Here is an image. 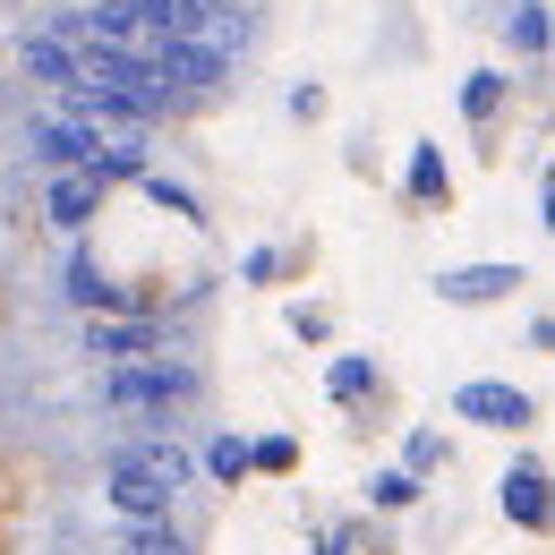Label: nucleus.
<instances>
[{"label": "nucleus", "mask_w": 555, "mask_h": 555, "mask_svg": "<svg viewBox=\"0 0 555 555\" xmlns=\"http://www.w3.org/2000/svg\"><path fill=\"white\" fill-rule=\"evenodd\" d=\"M103 393L120 411H180V402H197V367H180V359H129V367H103Z\"/></svg>", "instance_id": "nucleus-1"}, {"label": "nucleus", "mask_w": 555, "mask_h": 555, "mask_svg": "<svg viewBox=\"0 0 555 555\" xmlns=\"http://www.w3.org/2000/svg\"><path fill=\"white\" fill-rule=\"evenodd\" d=\"M453 418H470V427H495V436H521V427H539V402H530L521 385L470 376V385H453Z\"/></svg>", "instance_id": "nucleus-2"}, {"label": "nucleus", "mask_w": 555, "mask_h": 555, "mask_svg": "<svg viewBox=\"0 0 555 555\" xmlns=\"http://www.w3.org/2000/svg\"><path fill=\"white\" fill-rule=\"evenodd\" d=\"M145 61H154V86H163V94H171V86H180V94H206V86L231 77V52L206 43V35H189V43H154Z\"/></svg>", "instance_id": "nucleus-3"}, {"label": "nucleus", "mask_w": 555, "mask_h": 555, "mask_svg": "<svg viewBox=\"0 0 555 555\" xmlns=\"http://www.w3.org/2000/svg\"><path fill=\"white\" fill-rule=\"evenodd\" d=\"M521 266H444V274H436V299H444V308H495V299H513V291H521Z\"/></svg>", "instance_id": "nucleus-4"}, {"label": "nucleus", "mask_w": 555, "mask_h": 555, "mask_svg": "<svg viewBox=\"0 0 555 555\" xmlns=\"http://www.w3.org/2000/svg\"><path fill=\"white\" fill-rule=\"evenodd\" d=\"M103 495H112V513H120V521H171V495L145 479L129 453H112V462H103Z\"/></svg>", "instance_id": "nucleus-5"}, {"label": "nucleus", "mask_w": 555, "mask_h": 555, "mask_svg": "<svg viewBox=\"0 0 555 555\" xmlns=\"http://www.w3.org/2000/svg\"><path fill=\"white\" fill-rule=\"evenodd\" d=\"M94 138H103V129H86V120H69V112H43V120L26 129V145H35V163H43V171H86Z\"/></svg>", "instance_id": "nucleus-6"}, {"label": "nucleus", "mask_w": 555, "mask_h": 555, "mask_svg": "<svg viewBox=\"0 0 555 555\" xmlns=\"http://www.w3.org/2000/svg\"><path fill=\"white\" fill-rule=\"evenodd\" d=\"M495 504H504V521L513 530H547L555 504H547V462H513L504 479H495Z\"/></svg>", "instance_id": "nucleus-7"}, {"label": "nucleus", "mask_w": 555, "mask_h": 555, "mask_svg": "<svg viewBox=\"0 0 555 555\" xmlns=\"http://www.w3.org/2000/svg\"><path fill=\"white\" fill-rule=\"evenodd\" d=\"M86 350H94L103 367H129V359H154L163 334H154L145 317H94V325H86Z\"/></svg>", "instance_id": "nucleus-8"}, {"label": "nucleus", "mask_w": 555, "mask_h": 555, "mask_svg": "<svg viewBox=\"0 0 555 555\" xmlns=\"http://www.w3.org/2000/svg\"><path fill=\"white\" fill-rule=\"evenodd\" d=\"M61 291H69V299L86 308V317H129V291H120V282L103 274V266H94L86 248L69 257V274H61Z\"/></svg>", "instance_id": "nucleus-9"}, {"label": "nucleus", "mask_w": 555, "mask_h": 555, "mask_svg": "<svg viewBox=\"0 0 555 555\" xmlns=\"http://www.w3.org/2000/svg\"><path fill=\"white\" fill-rule=\"evenodd\" d=\"M43 214H52L61 231H86V222L103 214V189H94V171H52V189H43Z\"/></svg>", "instance_id": "nucleus-10"}, {"label": "nucleus", "mask_w": 555, "mask_h": 555, "mask_svg": "<svg viewBox=\"0 0 555 555\" xmlns=\"http://www.w3.org/2000/svg\"><path fill=\"white\" fill-rule=\"evenodd\" d=\"M120 453H129V462H138L163 495H180V487H189V470H197V462L180 453V436H163V427H154V436H138V444H120Z\"/></svg>", "instance_id": "nucleus-11"}, {"label": "nucleus", "mask_w": 555, "mask_h": 555, "mask_svg": "<svg viewBox=\"0 0 555 555\" xmlns=\"http://www.w3.org/2000/svg\"><path fill=\"white\" fill-rule=\"evenodd\" d=\"M26 77H43V86H69V77H77V43H61L52 26H43V35H26Z\"/></svg>", "instance_id": "nucleus-12"}, {"label": "nucleus", "mask_w": 555, "mask_h": 555, "mask_svg": "<svg viewBox=\"0 0 555 555\" xmlns=\"http://www.w3.org/2000/svg\"><path fill=\"white\" fill-rule=\"evenodd\" d=\"M402 189H411L418 206H444V197H453V171H444V154H436V145H411V171H402Z\"/></svg>", "instance_id": "nucleus-13"}, {"label": "nucleus", "mask_w": 555, "mask_h": 555, "mask_svg": "<svg viewBox=\"0 0 555 555\" xmlns=\"http://www.w3.org/2000/svg\"><path fill=\"white\" fill-rule=\"evenodd\" d=\"M325 393H334V402H367V393H376V359H367V350H343L334 376H325Z\"/></svg>", "instance_id": "nucleus-14"}, {"label": "nucleus", "mask_w": 555, "mask_h": 555, "mask_svg": "<svg viewBox=\"0 0 555 555\" xmlns=\"http://www.w3.org/2000/svg\"><path fill=\"white\" fill-rule=\"evenodd\" d=\"M86 171H94V189H112V180H138V171H145V154H138V145H103V138H94Z\"/></svg>", "instance_id": "nucleus-15"}, {"label": "nucleus", "mask_w": 555, "mask_h": 555, "mask_svg": "<svg viewBox=\"0 0 555 555\" xmlns=\"http://www.w3.org/2000/svg\"><path fill=\"white\" fill-rule=\"evenodd\" d=\"M206 479H222V487L248 479V436H214L206 444Z\"/></svg>", "instance_id": "nucleus-16"}, {"label": "nucleus", "mask_w": 555, "mask_h": 555, "mask_svg": "<svg viewBox=\"0 0 555 555\" xmlns=\"http://www.w3.org/2000/svg\"><path fill=\"white\" fill-rule=\"evenodd\" d=\"M462 112H470V120H495V112H504V69H470V86H462Z\"/></svg>", "instance_id": "nucleus-17"}, {"label": "nucleus", "mask_w": 555, "mask_h": 555, "mask_svg": "<svg viewBox=\"0 0 555 555\" xmlns=\"http://www.w3.org/2000/svg\"><path fill=\"white\" fill-rule=\"evenodd\" d=\"M138 189H145V197H154L163 214H189V222H197V189H180L171 171H138Z\"/></svg>", "instance_id": "nucleus-18"}, {"label": "nucleus", "mask_w": 555, "mask_h": 555, "mask_svg": "<svg viewBox=\"0 0 555 555\" xmlns=\"http://www.w3.org/2000/svg\"><path fill=\"white\" fill-rule=\"evenodd\" d=\"M402 470H411V479L444 470V427H411V444H402Z\"/></svg>", "instance_id": "nucleus-19"}, {"label": "nucleus", "mask_w": 555, "mask_h": 555, "mask_svg": "<svg viewBox=\"0 0 555 555\" xmlns=\"http://www.w3.org/2000/svg\"><path fill=\"white\" fill-rule=\"evenodd\" d=\"M504 35H513V52H521V61H539V52H547V9H513V17H504Z\"/></svg>", "instance_id": "nucleus-20"}, {"label": "nucleus", "mask_w": 555, "mask_h": 555, "mask_svg": "<svg viewBox=\"0 0 555 555\" xmlns=\"http://www.w3.org/2000/svg\"><path fill=\"white\" fill-rule=\"evenodd\" d=\"M367 495H376L385 513H411V504H418V479H411V470H376V479H367Z\"/></svg>", "instance_id": "nucleus-21"}, {"label": "nucleus", "mask_w": 555, "mask_h": 555, "mask_svg": "<svg viewBox=\"0 0 555 555\" xmlns=\"http://www.w3.org/2000/svg\"><path fill=\"white\" fill-rule=\"evenodd\" d=\"M129 555H189L171 521H129Z\"/></svg>", "instance_id": "nucleus-22"}, {"label": "nucleus", "mask_w": 555, "mask_h": 555, "mask_svg": "<svg viewBox=\"0 0 555 555\" xmlns=\"http://www.w3.org/2000/svg\"><path fill=\"white\" fill-rule=\"evenodd\" d=\"M291 462H299V444H291V436H266V444H248V470H291Z\"/></svg>", "instance_id": "nucleus-23"}, {"label": "nucleus", "mask_w": 555, "mask_h": 555, "mask_svg": "<svg viewBox=\"0 0 555 555\" xmlns=\"http://www.w3.org/2000/svg\"><path fill=\"white\" fill-rule=\"evenodd\" d=\"M291 334H299V343H325L334 317H325V308H291Z\"/></svg>", "instance_id": "nucleus-24"}, {"label": "nucleus", "mask_w": 555, "mask_h": 555, "mask_svg": "<svg viewBox=\"0 0 555 555\" xmlns=\"http://www.w3.org/2000/svg\"><path fill=\"white\" fill-rule=\"evenodd\" d=\"M240 274H248V282H274L282 274V248H248V257H240Z\"/></svg>", "instance_id": "nucleus-25"}, {"label": "nucleus", "mask_w": 555, "mask_h": 555, "mask_svg": "<svg viewBox=\"0 0 555 555\" xmlns=\"http://www.w3.org/2000/svg\"><path fill=\"white\" fill-rule=\"evenodd\" d=\"M325 112V86H291V120H317Z\"/></svg>", "instance_id": "nucleus-26"}, {"label": "nucleus", "mask_w": 555, "mask_h": 555, "mask_svg": "<svg viewBox=\"0 0 555 555\" xmlns=\"http://www.w3.org/2000/svg\"><path fill=\"white\" fill-rule=\"evenodd\" d=\"M317 555H350V539H343V530H325V539H317Z\"/></svg>", "instance_id": "nucleus-27"}, {"label": "nucleus", "mask_w": 555, "mask_h": 555, "mask_svg": "<svg viewBox=\"0 0 555 555\" xmlns=\"http://www.w3.org/2000/svg\"><path fill=\"white\" fill-rule=\"evenodd\" d=\"M513 9H547V0H513Z\"/></svg>", "instance_id": "nucleus-28"}, {"label": "nucleus", "mask_w": 555, "mask_h": 555, "mask_svg": "<svg viewBox=\"0 0 555 555\" xmlns=\"http://www.w3.org/2000/svg\"><path fill=\"white\" fill-rule=\"evenodd\" d=\"M120 555H129V547H120Z\"/></svg>", "instance_id": "nucleus-29"}]
</instances>
